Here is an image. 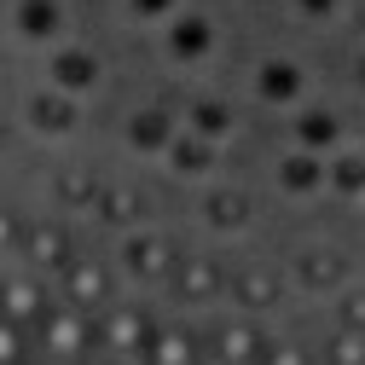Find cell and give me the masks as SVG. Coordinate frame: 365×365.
Listing matches in <instances>:
<instances>
[{"instance_id": "cell-1", "label": "cell", "mask_w": 365, "mask_h": 365, "mask_svg": "<svg viewBox=\"0 0 365 365\" xmlns=\"http://www.w3.org/2000/svg\"><path fill=\"white\" fill-rule=\"evenodd\" d=\"M6 354H12V331H6V325H0V359H6Z\"/></svg>"}, {"instance_id": "cell-2", "label": "cell", "mask_w": 365, "mask_h": 365, "mask_svg": "<svg viewBox=\"0 0 365 365\" xmlns=\"http://www.w3.org/2000/svg\"><path fill=\"white\" fill-rule=\"evenodd\" d=\"M307 6H313V12H325V6H331V0H307Z\"/></svg>"}]
</instances>
